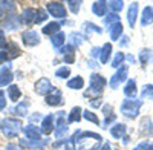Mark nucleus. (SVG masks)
Listing matches in <instances>:
<instances>
[{
  "label": "nucleus",
  "mask_w": 153,
  "mask_h": 150,
  "mask_svg": "<svg viewBox=\"0 0 153 150\" xmlns=\"http://www.w3.org/2000/svg\"><path fill=\"white\" fill-rule=\"evenodd\" d=\"M103 144V136L91 130L80 132L78 138H76V149L78 150H100Z\"/></svg>",
  "instance_id": "obj_1"
},
{
  "label": "nucleus",
  "mask_w": 153,
  "mask_h": 150,
  "mask_svg": "<svg viewBox=\"0 0 153 150\" xmlns=\"http://www.w3.org/2000/svg\"><path fill=\"white\" fill-rule=\"evenodd\" d=\"M106 84H107V80L103 77V75L94 72V74H91V78H89V87L83 92V95L86 98L95 100L103 94V89L106 87Z\"/></svg>",
  "instance_id": "obj_2"
},
{
  "label": "nucleus",
  "mask_w": 153,
  "mask_h": 150,
  "mask_svg": "<svg viewBox=\"0 0 153 150\" xmlns=\"http://www.w3.org/2000/svg\"><path fill=\"white\" fill-rule=\"evenodd\" d=\"M23 130V121L19 118H3L0 121V132L8 140H16Z\"/></svg>",
  "instance_id": "obj_3"
},
{
  "label": "nucleus",
  "mask_w": 153,
  "mask_h": 150,
  "mask_svg": "<svg viewBox=\"0 0 153 150\" xmlns=\"http://www.w3.org/2000/svg\"><path fill=\"white\" fill-rule=\"evenodd\" d=\"M143 107V100H136V98H126L123 100V103L120 106L121 114L130 120H135L139 117V110Z\"/></svg>",
  "instance_id": "obj_4"
},
{
  "label": "nucleus",
  "mask_w": 153,
  "mask_h": 150,
  "mask_svg": "<svg viewBox=\"0 0 153 150\" xmlns=\"http://www.w3.org/2000/svg\"><path fill=\"white\" fill-rule=\"evenodd\" d=\"M46 12H48L49 16H52L54 19H57V22L68 19L66 5L61 3V2H48L46 3Z\"/></svg>",
  "instance_id": "obj_5"
},
{
  "label": "nucleus",
  "mask_w": 153,
  "mask_h": 150,
  "mask_svg": "<svg viewBox=\"0 0 153 150\" xmlns=\"http://www.w3.org/2000/svg\"><path fill=\"white\" fill-rule=\"evenodd\" d=\"M127 77H129V66L123 65L121 68L117 69V72H115L110 80H109V86L110 89H118V86L123 83V81H127Z\"/></svg>",
  "instance_id": "obj_6"
},
{
  "label": "nucleus",
  "mask_w": 153,
  "mask_h": 150,
  "mask_svg": "<svg viewBox=\"0 0 153 150\" xmlns=\"http://www.w3.org/2000/svg\"><path fill=\"white\" fill-rule=\"evenodd\" d=\"M22 42L26 48H34V46H38L42 42V37L37 31L34 29H26L22 32Z\"/></svg>",
  "instance_id": "obj_7"
},
{
  "label": "nucleus",
  "mask_w": 153,
  "mask_h": 150,
  "mask_svg": "<svg viewBox=\"0 0 153 150\" xmlns=\"http://www.w3.org/2000/svg\"><path fill=\"white\" fill-rule=\"evenodd\" d=\"M22 28V19L16 14H8L3 22L0 23V29H8V31H19Z\"/></svg>",
  "instance_id": "obj_8"
},
{
  "label": "nucleus",
  "mask_w": 153,
  "mask_h": 150,
  "mask_svg": "<svg viewBox=\"0 0 153 150\" xmlns=\"http://www.w3.org/2000/svg\"><path fill=\"white\" fill-rule=\"evenodd\" d=\"M37 17H38V8H25L22 11V25L25 26H32L37 25Z\"/></svg>",
  "instance_id": "obj_9"
},
{
  "label": "nucleus",
  "mask_w": 153,
  "mask_h": 150,
  "mask_svg": "<svg viewBox=\"0 0 153 150\" xmlns=\"http://www.w3.org/2000/svg\"><path fill=\"white\" fill-rule=\"evenodd\" d=\"M23 135L28 141H42L43 140V133L40 130V127L34 126V124H28V126L23 127Z\"/></svg>",
  "instance_id": "obj_10"
},
{
  "label": "nucleus",
  "mask_w": 153,
  "mask_h": 150,
  "mask_svg": "<svg viewBox=\"0 0 153 150\" xmlns=\"http://www.w3.org/2000/svg\"><path fill=\"white\" fill-rule=\"evenodd\" d=\"M40 130L43 135H52L55 130V114H49L46 117H43L42 123H40Z\"/></svg>",
  "instance_id": "obj_11"
},
{
  "label": "nucleus",
  "mask_w": 153,
  "mask_h": 150,
  "mask_svg": "<svg viewBox=\"0 0 153 150\" xmlns=\"http://www.w3.org/2000/svg\"><path fill=\"white\" fill-rule=\"evenodd\" d=\"M45 103L48 106H52V107H57V106H63V94L60 89L54 87L46 97H45Z\"/></svg>",
  "instance_id": "obj_12"
},
{
  "label": "nucleus",
  "mask_w": 153,
  "mask_h": 150,
  "mask_svg": "<svg viewBox=\"0 0 153 150\" xmlns=\"http://www.w3.org/2000/svg\"><path fill=\"white\" fill-rule=\"evenodd\" d=\"M34 89H35V94H37V95L46 97L51 91L54 89V87H52V83H51L49 78L42 77L40 80H37V83H35V86H34Z\"/></svg>",
  "instance_id": "obj_13"
},
{
  "label": "nucleus",
  "mask_w": 153,
  "mask_h": 150,
  "mask_svg": "<svg viewBox=\"0 0 153 150\" xmlns=\"http://www.w3.org/2000/svg\"><path fill=\"white\" fill-rule=\"evenodd\" d=\"M12 80H14V74H12L11 68L8 65L0 66V89L5 86H11Z\"/></svg>",
  "instance_id": "obj_14"
},
{
  "label": "nucleus",
  "mask_w": 153,
  "mask_h": 150,
  "mask_svg": "<svg viewBox=\"0 0 153 150\" xmlns=\"http://www.w3.org/2000/svg\"><path fill=\"white\" fill-rule=\"evenodd\" d=\"M138 9H139V3L138 2H132L127 8V22H129V26L133 29L136 25V19H138Z\"/></svg>",
  "instance_id": "obj_15"
},
{
  "label": "nucleus",
  "mask_w": 153,
  "mask_h": 150,
  "mask_svg": "<svg viewBox=\"0 0 153 150\" xmlns=\"http://www.w3.org/2000/svg\"><path fill=\"white\" fill-rule=\"evenodd\" d=\"M61 25H63V22H61V23H60V22H57V20L49 22V23H46L45 26L42 28V34L52 37V35H55L57 32H60V31H61Z\"/></svg>",
  "instance_id": "obj_16"
},
{
  "label": "nucleus",
  "mask_w": 153,
  "mask_h": 150,
  "mask_svg": "<svg viewBox=\"0 0 153 150\" xmlns=\"http://www.w3.org/2000/svg\"><path fill=\"white\" fill-rule=\"evenodd\" d=\"M107 11H109V6H107V2L104 0H100V2H94L92 3V12L97 16V17H106L107 16Z\"/></svg>",
  "instance_id": "obj_17"
},
{
  "label": "nucleus",
  "mask_w": 153,
  "mask_h": 150,
  "mask_svg": "<svg viewBox=\"0 0 153 150\" xmlns=\"http://www.w3.org/2000/svg\"><path fill=\"white\" fill-rule=\"evenodd\" d=\"M153 133V123L150 120V117H144L139 121V135L141 136H147Z\"/></svg>",
  "instance_id": "obj_18"
},
{
  "label": "nucleus",
  "mask_w": 153,
  "mask_h": 150,
  "mask_svg": "<svg viewBox=\"0 0 153 150\" xmlns=\"http://www.w3.org/2000/svg\"><path fill=\"white\" fill-rule=\"evenodd\" d=\"M127 132V126L123 123H115L113 126H110V136L113 140H121Z\"/></svg>",
  "instance_id": "obj_19"
},
{
  "label": "nucleus",
  "mask_w": 153,
  "mask_h": 150,
  "mask_svg": "<svg viewBox=\"0 0 153 150\" xmlns=\"http://www.w3.org/2000/svg\"><path fill=\"white\" fill-rule=\"evenodd\" d=\"M109 35H110V40L112 42H117L120 40L121 37L124 35V26H123V23H115L112 25V26H109Z\"/></svg>",
  "instance_id": "obj_20"
},
{
  "label": "nucleus",
  "mask_w": 153,
  "mask_h": 150,
  "mask_svg": "<svg viewBox=\"0 0 153 150\" xmlns=\"http://www.w3.org/2000/svg\"><path fill=\"white\" fill-rule=\"evenodd\" d=\"M112 51H113L112 43H104L103 46H101V52H100V63L101 65H107L110 61Z\"/></svg>",
  "instance_id": "obj_21"
},
{
  "label": "nucleus",
  "mask_w": 153,
  "mask_h": 150,
  "mask_svg": "<svg viewBox=\"0 0 153 150\" xmlns=\"http://www.w3.org/2000/svg\"><path fill=\"white\" fill-rule=\"evenodd\" d=\"M126 98H136L138 95V87H136V81L135 80H127L124 84V89H123Z\"/></svg>",
  "instance_id": "obj_22"
},
{
  "label": "nucleus",
  "mask_w": 153,
  "mask_h": 150,
  "mask_svg": "<svg viewBox=\"0 0 153 150\" xmlns=\"http://www.w3.org/2000/svg\"><path fill=\"white\" fill-rule=\"evenodd\" d=\"M66 39H68L66 32L65 31H60L55 35L51 37V45H52L55 49H60V48H63V46L66 45Z\"/></svg>",
  "instance_id": "obj_23"
},
{
  "label": "nucleus",
  "mask_w": 153,
  "mask_h": 150,
  "mask_svg": "<svg viewBox=\"0 0 153 150\" xmlns=\"http://www.w3.org/2000/svg\"><path fill=\"white\" fill-rule=\"evenodd\" d=\"M29 106H31V103L28 101V100H26V101H22V103H17L14 107H11V114L19 115V117H26Z\"/></svg>",
  "instance_id": "obj_24"
},
{
  "label": "nucleus",
  "mask_w": 153,
  "mask_h": 150,
  "mask_svg": "<svg viewBox=\"0 0 153 150\" xmlns=\"http://www.w3.org/2000/svg\"><path fill=\"white\" fill-rule=\"evenodd\" d=\"M66 118H68V123H69V124H72V123H80V121L83 120V109H81L80 106L72 107L71 112H69V115H68Z\"/></svg>",
  "instance_id": "obj_25"
},
{
  "label": "nucleus",
  "mask_w": 153,
  "mask_h": 150,
  "mask_svg": "<svg viewBox=\"0 0 153 150\" xmlns=\"http://www.w3.org/2000/svg\"><path fill=\"white\" fill-rule=\"evenodd\" d=\"M153 23V6H146L141 14V26L146 28Z\"/></svg>",
  "instance_id": "obj_26"
},
{
  "label": "nucleus",
  "mask_w": 153,
  "mask_h": 150,
  "mask_svg": "<svg viewBox=\"0 0 153 150\" xmlns=\"http://www.w3.org/2000/svg\"><path fill=\"white\" fill-rule=\"evenodd\" d=\"M6 95H8V98L11 100L12 103H17L19 100L22 98V91H20V87H19L17 84H14V83H12L11 86H8Z\"/></svg>",
  "instance_id": "obj_27"
},
{
  "label": "nucleus",
  "mask_w": 153,
  "mask_h": 150,
  "mask_svg": "<svg viewBox=\"0 0 153 150\" xmlns=\"http://www.w3.org/2000/svg\"><path fill=\"white\" fill-rule=\"evenodd\" d=\"M68 87L69 89H74V91H81L84 87V78L81 77V75H75L74 78H69L68 80Z\"/></svg>",
  "instance_id": "obj_28"
},
{
  "label": "nucleus",
  "mask_w": 153,
  "mask_h": 150,
  "mask_svg": "<svg viewBox=\"0 0 153 150\" xmlns=\"http://www.w3.org/2000/svg\"><path fill=\"white\" fill-rule=\"evenodd\" d=\"M49 140H42V141H28V140H20V146H25L26 149H43L46 147Z\"/></svg>",
  "instance_id": "obj_29"
},
{
  "label": "nucleus",
  "mask_w": 153,
  "mask_h": 150,
  "mask_svg": "<svg viewBox=\"0 0 153 150\" xmlns=\"http://www.w3.org/2000/svg\"><path fill=\"white\" fill-rule=\"evenodd\" d=\"M69 40H71V45L75 48V46H80L84 40H86V37L83 32H78V31H72L69 34Z\"/></svg>",
  "instance_id": "obj_30"
},
{
  "label": "nucleus",
  "mask_w": 153,
  "mask_h": 150,
  "mask_svg": "<svg viewBox=\"0 0 153 150\" xmlns=\"http://www.w3.org/2000/svg\"><path fill=\"white\" fill-rule=\"evenodd\" d=\"M138 57H139V63L143 66H147L152 61V49H141Z\"/></svg>",
  "instance_id": "obj_31"
},
{
  "label": "nucleus",
  "mask_w": 153,
  "mask_h": 150,
  "mask_svg": "<svg viewBox=\"0 0 153 150\" xmlns=\"http://www.w3.org/2000/svg\"><path fill=\"white\" fill-rule=\"evenodd\" d=\"M124 61H126V54L124 52H117L113 55L112 61H110V66L115 68V69H118V68H121L124 65Z\"/></svg>",
  "instance_id": "obj_32"
},
{
  "label": "nucleus",
  "mask_w": 153,
  "mask_h": 150,
  "mask_svg": "<svg viewBox=\"0 0 153 150\" xmlns=\"http://www.w3.org/2000/svg\"><path fill=\"white\" fill-rule=\"evenodd\" d=\"M55 77L60 80H68L71 77V68L69 66H60L55 71Z\"/></svg>",
  "instance_id": "obj_33"
},
{
  "label": "nucleus",
  "mask_w": 153,
  "mask_h": 150,
  "mask_svg": "<svg viewBox=\"0 0 153 150\" xmlns=\"http://www.w3.org/2000/svg\"><path fill=\"white\" fill-rule=\"evenodd\" d=\"M83 118H84L86 121H91V123L97 124V126H100V124H101L98 115L95 114V112H92V110H83Z\"/></svg>",
  "instance_id": "obj_34"
},
{
  "label": "nucleus",
  "mask_w": 153,
  "mask_h": 150,
  "mask_svg": "<svg viewBox=\"0 0 153 150\" xmlns=\"http://www.w3.org/2000/svg\"><path fill=\"white\" fill-rule=\"evenodd\" d=\"M107 6L112 12L120 14V11H123V8H124V2L123 0H112V2H107Z\"/></svg>",
  "instance_id": "obj_35"
},
{
  "label": "nucleus",
  "mask_w": 153,
  "mask_h": 150,
  "mask_svg": "<svg viewBox=\"0 0 153 150\" xmlns=\"http://www.w3.org/2000/svg\"><path fill=\"white\" fill-rule=\"evenodd\" d=\"M141 98L143 100H153V84H144L141 87Z\"/></svg>",
  "instance_id": "obj_36"
},
{
  "label": "nucleus",
  "mask_w": 153,
  "mask_h": 150,
  "mask_svg": "<svg viewBox=\"0 0 153 150\" xmlns=\"http://www.w3.org/2000/svg\"><path fill=\"white\" fill-rule=\"evenodd\" d=\"M115 23H120V14H115V12H109L104 17V25L106 26H112Z\"/></svg>",
  "instance_id": "obj_37"
},
{
  "label": "nucleus",
  "mask_w": 153,
  "mask_h": 150,
  "mask_svg": "<svg viewBox=\"0 0 153 150\" xmlns=\"http://www.w3.org/2000/svg\"><path fill=\"white\" fill-rule=\"evenodd\" d=\"M83 29L87 32V31H92V32H97V34H103V29H101L98 25L92 23V22H84L83 23Z\"/></svg>",
  "instance_id": "obj_38"
},
{
  "label": "nucleus",
  "mask_w": 153,
  "mask_h": 150,
  "mask_svg": "<svg viewBox=\"0 0 153 150\" xmlns=\"http://www.w3.org/2000/svg\"><path fill=\"white\" fill-rule=\"evenodd\" d=\"M133 150H153V140L141 141L138 146H135V147H133Z\"/></svg>",
  "instance_id": "obj_39"
},
{
  "label": "nucleus",
  "mask_w": 153,
  "mask_h": 150,
  "mask_svg": "<svg viewBox=\"0 0 153 150\" xmlns=\"http://www.w3.org/2000/svg\"><path fill=\"white\" fill-rule=\"evenodd\" d=\"M58 52H60V55H61V57H65V55H71V54H75V48H74L71 43H68V45H65L63 48H60V49H58Z\"/></svg>",
  "instance_id": "obj_40"
},
{
  "label": "nucleus",
  "mask_w": 153,
  "mask_h": 150,
  "mask_svg": "<svg viewBox=\"0 0 153 150\" xmlns=\"http://www.w3.org/2000/svg\"><path fill=\"white\" fill-rule=\"evenodd\" d=\"M68 8H69L71 12H74V14H78V11L81 8V2H80V0H75V2L69 0V2H68Z\"/></svg>",
  "instance_id": "obj_41"
},
{
  "label": "nucleus",
  "mask_w": 153,
  "mask_h": 150,
  "mask_svg": "<svg viewBox=\"0 0 153 150\" xmlns=\"http://www.w3.org/2000/svg\"><path fill=\"white\" fill-rule=\"evenodd\" d=\"M68 130H69V127H68V124H65V126H57L55 127V130H54V133H55V136L60 140V138H63L66 133H68Z\"/></svg>",
  "instance_id": "obj_42"
},
{
  "label": "nucleus",
  "mask_w": 153,
  "mask_h": 150,
  "mask_svg": "<svg viewBox=\"0 0 153 150\" xmlns=\"http://www.w3.org/2000/svg\"><path fill=\"white\" fill-rule=\"evenodd\" d=\"M14 8H16V2H0V9H2L5 14L14 11Z\"/></svg>",
  "instance_id": "obj_43"
},
{
  "label": "nucleus",
  "mask_w": 153,
  "mask_h": 150,
  "mask_svg": "<svg viewBox=\"0 0 153 150\" xmlns=\"http://www.w3.org/2000/svg\"><path fill=\"white\" fill-rule=\"evenodd\" d=\"M115 121H117V115H115V114L106 115V117H104V121H103V126H104V129H107V127L110 126V124H112V123H115Z\"/></svg>",
  "instance_id": "obj_44"
},
{
  "label": "nucleus",
  "mask_w": 153,
  "mask_h": 150,
  "mask_svg": "<svg viewBox=\"0 0 153 150\" xmlns=\"http://www.w3.org/2000/svg\"><path fill=\"white\" fill-rule=\"evenodd\" d=\"M48 20V12L42 8H38V17H37V25H42L43 22Z\"/></svg>",
  "instance_id": "obj_45"
},
{
  "label": "nucleus",
  "mask_w": 153,
  "mask_h": 150,
  "mask_svg": "<svg viewBox=\"0 0 153 150\" xmlns=\"http://www.w3.org/2000/svg\"><path fill=\"white\" fill-rule=\"evenodd\" d=\"M6 48H8V40H6L5 31L0 29V51H5Z\"/></svg>",
  "instance_id": "obj_46"
},
{
  "label": "nucleus",
  "mask_w": 153,
  "mask_h": 150,
  "mask_svg": "<svg viewBox=\"0 0 153 150\" xmlns=\"http://www.w3.org/2000/svg\"><path fill=\"white\" fill-rule=\"evenodd\" d=\"M100 52H101V48L94 46L91 51H89V57H91V60H98L100 58Z\"/></svg>",
  "instance_id": "obj_47"
},
{
  "label": "nucleus",
  "mask_w": 153,
  "mask_h": 150,
  "mask_svg": "<svg viewBox=\"0 0 153 150\" xmlns=\"http://www.w3.org/2000/svg\"><path fill=\"white\" fill-rule=\"evenodd\" d=\"M6 94H5V91H2L0 89V112H3L5 109H6Z\"/></svg>",
  "instance_id": "obj_48"
},
{
  "label": "nucleus",
  "mask_w": 153,
  "mask_h": 150,
  "mask_svg": "<svg viewBox=\"0 0 153 150\" xmlns=\"http://www.w3.org/2000/svg\"><path fill=\"white\" fill-rule=\"evenodd\" d=\"M43 117L40 112H35V114H32V117H29V124H34V123H42Z\"/></svg>",
  "instance_id": "obj_49"
},
{
  "label": "nucleus",
  "mask_w": 153,
  "mask_h": 150,
  "mask_svg": "<svg viewBox=\"0 0 153 150\" xmlns=\"http://www.w3.org/2000/svg\"><path fill=\"white\" fill-rule=\"evenodd\" d=\"M11 60L8 51H0V65H6L8 61Z\"/></svg>",
  "instance_id": "obj_50"
},
{
  "label": "nucleus",
  "mask_w": 153,
  "mask_h": 150,
  "mask_svg": "<svg viewBox=\"0 0 153 150\" xmlns=\"http://www.w3.org/2000/svg\"><path fill=\"white\" fill-rule=\"evenodd\" d=\"M61 58H63V63H66V65H74L75 63V54L65 55V57H61Z\"/></svg>",
  "instance_id": "obj_51"
},
{
  "label": "nucleus",
  "mask_w": 153,
  "mask_h": 150,
  "mask_svg": "<svg viewBox=\"0 0 153 150\" xmlns=\"http://www.w3.org/2000/svg\"><path fill=\"white\" fill-rule=\"evenodd\" d=\"M101 106H103V100H101V98L91 100V107H94V109H98V107H101Z\"/></svg>",
  "instance_id": "obj_52"
},
{
  "label": "nucleus",
  "mask_w": 153,
  "mask_h": 150,
  "mask_svg": "<svg viewBox=\"0 0 153 150\" xmlns=\"http://www.w3.org/2000/svg\"><path fill=\"white\" fill-rule=\"evenodd\" d=\"M5 150H23V147L20 144H16V143H8Z\"/></svg>",
  "instance_id": "obj_53"
},
{
  "label": "nucleus",
  "mask_w": 153,
  "mask_h": 150,
  "mask_svg": "<svg viewBox=\"0 0 153 150\" xmlns=\"http://www.w3.org/2000/svg\"><path fill=\"white\" fill-rule=\"evenodd\" d=\"M129 42H130L129 37H127V35H123V37H121V40H120V46H121V48L129 46Z\"/></svg>",
  "instance_id": "obj_54"
},
{
  "label": "nucleus",
  "mask_w": 153,
  "mask_h": 150,
  "mask_svg": "<svg viewBox=\"0 0 153 150\" xmlns=\"http://www.w3.org/2000/svg\"><path fill=\"white\" fill-rule=\"evenodd\" d=\"M100 150H112V146H110V143H104L103 146H101V149Z\"/></svg>",
  "instance_id": "obj_55"
},
{
  "label": "nucleus",
  "mask_w": 153,
  "mask_h": 150,
  "mask_svg": "<svg viewBox=\"0 0 153 150\" xmlns=\"http://www.w3.org/2000/svg\"><path fill=\"white\" fill-rule=\"evenodd\" d=\"M126 58H127V60H129V61H130V63H135V61H136L133 55H126Z\"/></svg>",
  "instance_id": "obj_56"
},
{
  "label": "nucleus",
  "mask_w": 153,
  "mask_h": 150,
  "mask_svg": "<svg viewBox=\"0 0 153 150\" xmlns=\"http://www.w3.org/2000/svg\"><path fill=\"white\" fill-rule=\"evenodd\" d=\"M89 65H91V68H95L97 66V61L95 60H89Z\"/></svg>",
  "instance_id": "obj_57"
},
{
  "label": "nucleus",
  "mask_w": 153,
  "mask_h": 150,
  "mask_svg": "<svg viewBox=\"0 0 153 150\" xmlns=\"http://www.w3.org/2000/svg\"><path fill=\"white\" fill-rule=\"evenodd\" d=\"M3 16H5V12H3L2 9H0V20H2V17H3Z\"/></svg>",
  "instance_id": "obj_58"
}]
</instances>
